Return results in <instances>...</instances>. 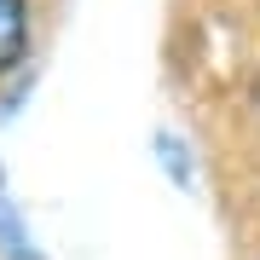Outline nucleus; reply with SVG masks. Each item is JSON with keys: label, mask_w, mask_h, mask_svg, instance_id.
<instances>
[{"label": "nucleus", "mask_w": 260, "mask_h": 260, "mask_svg": "<svg viewBox=\"0 0 260 260\" xmlns=\"http://www.w3.org/2000/svg\"><path fill=\"white\" fill-rule=\"evenodd\" d=\"M41 41V0H0V81L29 64Z\"/></svg>", "instance_id": "obj_1"}, {"label": "nucleus", "mask_w": 260, "mask_h": 260, "mask_svg": "<svg viewBox=\"0 0 260 260\" xmlns=\"http://www.w3.org/2000/svg\"><path fill=\"white\" fill-rule=\"evenodd\" d=\"M0 254H6V260H41V254H35V243H29V232L18 225V214H12L6 185H0Z\"/></svg>", "instance_id": "obj_2"}]
</instances>
